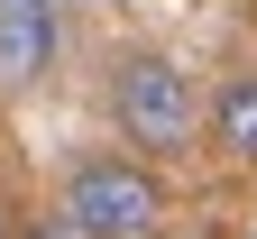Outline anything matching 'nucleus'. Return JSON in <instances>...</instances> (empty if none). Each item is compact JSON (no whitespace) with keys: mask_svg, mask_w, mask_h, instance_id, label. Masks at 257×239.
Returning a JSON list of instances; mask_svg holds the SVG:
<instances>
[{"mask_svg":"<svg viewBox=\"0 0 257 239\" xmlns=\"http://www.w3.org/2000/svg\"><path fill=\"white\" fill-rule=\"evenodd\" d=\"M211 147L230 166H257V74H230L211 92Z\"/></svg>","mask_w":257,"mask_h":239,"instance_id":"nucleus-4","label":"nucleus"},{"mask_svg":"<svg viewBox=\"0 0 257 239\" xmlns=\"http://www.w3.org/2000/svg\"><path fill=\"white\" fill-rule=\"evenodd\" d=\"M248 239H257V230H248Z\"/></svg>","mask_w":257,"mask_h":239,"instance_id":"nucleus-8","label":"nucleus"},{"mask_svg":"<svg viewBox=\"0 0 257 239\" xmlns=\"http://www.w3.org/2000/svg\"><path fill=\"white\" fill-rule=\"evenodd\" d=\"M55 64V0H0V83H46Z\"/></svg>","mask_w":257,"mask_h":239,"instance_id":"nucleus-3","label":"nucleus"},{"mask_svg":"<svg viewBox=\"0 0 257 239\" xmlns=\"http://www.w3.org/2000/svg\"><path fill=\"white\" fill-rule=\"evenodd\" d=\"M0 239H19V221H10V202H0Z\"/></svg>","mask_w":257,"mask_h":239,"instance_id":"nucleus-6","label":"nucleus"},{"mask_svg":"<svg viewBox=\"0 0 257 239\" xmlns=\"http://www.w3.org/2000/svg\"><path fill=\"white\" fill-rule=\"evenodd\" d=\"M110 120H119V138L147 156H184L193 147V129H202V101H193V74L175 55H128L119 74H110Z\"/></svg>","mask_w":257,"mask_h":239,"instance_id":"nucleus-1","label":"nucleus"},{"mask_svg":"<svg viewBox=\"0 0 257 239\" xmlns=\"http://www.w3.org/2000/svg\"><path fill=\"white\" fill-rule=\"evenodd\" d=\"M19 239H83V230L64 221V212H46V221H19Z\"/></svg>","mask_w":257,"mask_h":239,"instance_id":"nucleus-5","label":"nucleus"},{"mask_svg":"<svg viewBox=\"0 0 257 239\" xmlns=\"http://www.w3.org/2000/svg\"><path fill=\"white\" fill-rule=\"evenodd\" d=\"M193 239H220V230H193Z\"/></svg>","mask_w":257,"mask_h":239,"instance_id":"nucleus-7","label":"nucleus"},{"mask_svg":"<svg viewBox=\"0 0 257 239\" xmlns=\"http://www.w3.org/2000/svg\"><path fill=\"white\" fill-rule=\"evenodd\" d=\"M55 212L83 239H147L166 221V184H156V166H138V156H83L74 175H64Z\"/></svg>","mask_w":257,"mask_h":239,"instance_id":"nucleus-2","label":"nucleus"}]
</instances>
